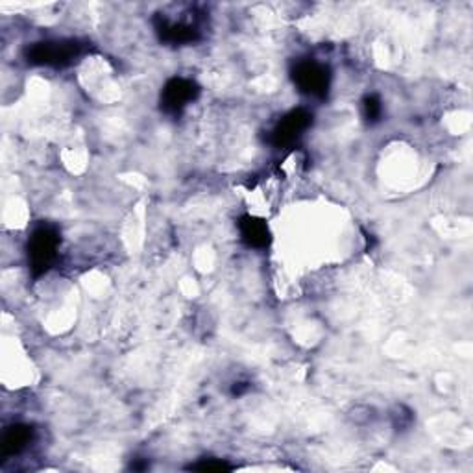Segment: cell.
<instances>
[{
    "label": "cell",
    "instance_id": "1",
    "mask_svg": "<svg viewBox=\"0 0 473 473\" xmlns=\"http://www.w3.org/2000/svg\"><path fill=\"white\" fill-rule=\"evenodd\" d=\"M60 233L52 226H39L28 239V265L34 276L49 272L58 261L60 253Z\"/></svg>",
    "mask_w": 473,
    "mask_h": 473
},
{
    "label": "cell",
    "instance_id": "2",
    "mask_svg": "<svg viewBox=\"0 0 473 473\" xmlns=\"http://www.w3.org/2000/svg\"><path fill=\"white\" fill-rule=\"evenodd\" d=\"M82 54V44L75 39H51L34 43L27 51V58L34 65L65 67Z\"/></svg>",
    "mask_w": 473,
    "mask_h": 473
},
{
    "label": "cell",
    "instance_id": "3",
    "mask_svg": "<svg viewBox=\"0 0 473 473\" xmlns=\"http://www.w3.org/2000/svg\"><path fill=\"white\" fill-rule=\"evenodd\" d=\"M293 80L298 91L315 99H324L331 85L329 68L317 60H300L293 68Z\"/></svg>",
    "mask_w": 473,
    "mask_h": 473
},
{
    "label": "cell",
    "instance_id": "4",
    "mask_svg": "<svg viewBox=\"0 0 473 473\" xmlns=\"http://www.w3.org/2000/svg\"><path fill=\"white\" fill-rule=\"evenodd\" d=\"M313 124V113L305 108L289 111L281 121L274 126L270 140L277 148H291L303 137V133Z\"/></svg>",
    "mask_w": 473,
    "mask_h": 473
},
{
    "label": "cell",
    "instance_id": "5",
    "mask_svg": "<svg viewBox=\"0 0 473 473\" xmlns=\"http://www.w3.org/2000/svg\"><path fill=\"white\" fill-rule=\"evenodd\" d=\"M200 94L196 82L188 78H172L161 91V109L169 115H180L188 104H193Z\"/></svg>",
    "mask_w": 473,
    "mask_h": 473
},
{
    "label": "cell",
    "instance_id": "6",
    "mask_svg": "<svg viewBox=\"0 0 473 473\" xmlns=\"http://www.w3.org/2000/svg\"><path fill=\"white\" fill-rule=\"evenodd\" d=\"M157 34L163 41L172 44H187L200 37V30L195 20H171L167 17H161L157 22Z\"/></svg>",
    "mask_w": 473,
    "mask_h": 473
},
{
    "label": "cell",
    "instance_id": "7",
    "mask_svg": "<svg viewBox=\"0 0 473 473\" xmlns=\"http://www.w3.org/2000/svg\"><path fill=\"white\" fill-rule=\"evenodd\" d=\"M239 233L241 239L250 248H267L270 245V229L265 220L255 219L252 215H245L239 219Z\"/></svg>",
    "mask_w": 473,
    "mask_h": 473
},
{
    "label": "cell",
    "instance_id": "8",
    "mask_svg": "<svg viewBox=\"0 0 473 473\" xmlns=\"http://www.w3.org/2000/svg\"><path fill=\"white\" fill-rule=\"evenodd\" d=\"M34 431L30 425L25 423H15L10 429H6L3 437V455L4 457H13L19 455L20 452H25L28 444L32 442Z\"/></svg>",
    "mask_w": 473,
    "mask_h": 473
},
{
    "label": "cell",
    "instance_id": "9",
    "mask_svg": "<svg viewBox=\"0 0 473 473\" xmlns=\"http://www.w3.org/2000/svg\"><path fill=\"white\" fill-rule=\"evenodd\" d=\"M363 111H365V116L370 124L380 123V118L383 115V104H381L380 97H377V94H368V97H365Z\"/></svg>",
    "mask_w": 473,
    "mask_h": 473
},
{
    "label": "cell",
    "instance_id": "10",
    "mask_svg": "<svg viewBox=\"0 0 473 473\" xmlns=\"http://www.w3.org/2000/svg\"><path fill=\"white\" fill-rule=\"evenodd\" d=\"M195 469H200V471H224V469H231L229 464H226L224 461H217V459H207L200 464H195L193 466Z\"/></svg>",
    "mask_w": 473,
    "mask_h": 473
}]
</instances>
